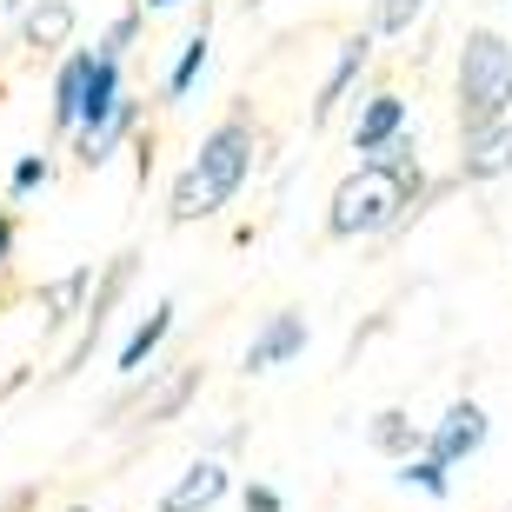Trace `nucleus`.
Segmentation results:
<instances>
[{"mask_svg":"<svg viewBox=\"0 0 512 512\" xmlns=\"http://www.w3.org/2000/svg\"><path fill=\"white\" fill-rule=\"evenodd\" d=\"M426 207V167H419V140L399 133L380 160H360L340 173V187L326 193V233L333 240H386L413 213Z\"/></svg>","mask_w":512,"mask_h":512,"instance_id":"f257e3e1","label":"nucleus"},{"mask_svg":"<svg viewBox=\"0 0 512 512\" xmlns=\"http://www.w3.org/2000/svg\"><path fill=\"white\" fill-rule=\"evenodd\" d=\"M260 147H266V133H260V120H253L247 107H233L227 120H213V127L193 140L187 167L173 173L167 220L173 227H193V220L227 213L233 200H240V187L253 180V167H260Z\"/></svg>","mask_w":512,"mask_h":512,"instance_id":"f03ea898","label":"nucleus"},{"mask_svg":"<svg viewBox=\"0 0 512 512\" xmlns=\"http://www.w3.org/2000/svg\"><path fill=\"white\" fill-rule=\"evenodd\" d=\"M453 107L459 127H493L512 120V40L499 27H473L453 60Z\"/></svg>","mask_w":512,"mask_h":512,"instance_id":"7ed1b4c3","label":"nucleus"},{"mask_svg":"<svg viewBox=\"0 0 512 512\" xmlns=\"http://www.w3.org/2000/svg\"><path fill=\"white\" fill-rule=\"evenodd\" d=\"M200 386H207V366H167V373H147V386L127 399H114L107 406V426H167V419H180L200 399Z\"/></svg>","mask_w":512,"mask_h":512,"instance_id":"20e7f679","label":"nucleus"},{"mask_svg":"<svg viewBox=\"0 0 512 512\" xmlns=\"http://www.w3.org/2000/svg\"><path fill=\"white\" fill-rule=\"evenodd\" d=\"M133 266H140V253H114V260H107V266L94 273V286H87V306H80V326H74V340H67V353H60L54 380H74L80 366H87V353H94V340L107 333V320H114L120 293L133 286Z\"/></svg>","mask_w":512,"mask_h":512,"instance_id":"39448f33","label":"nucleus"},{"mask_svg":"<svg viewBox=\"0 0 512 512\" xmlns=\"http://www.w3.org/2000/svg\"><path fill=\"white\" fill-rule=\"evenodd\" d=\"M486 439H493V413H486L479 399H453V406L426 426V446H419V453L453 473V466H466V459L486 453Z\"/></svg>","mask_w":512,"mask_h":512,"instance_id":"423d86ee","label":"nucleus"},{"mask_svg":"<svg viewBox=\"0 0 512 512\" xmlns=\"http://www.w3.org/2000/svg\"><path fill=\"white\" fill-rule=\"evenodd\" d=\"M306 346H313V320H306L300 306H280V313H266V320L253 326L240 366H247V373H273V366H293Z\"/></svg>","mask_w":512,"mask_h":512,"instance_id":"0eeeda50","label":"nucleus"},{"mask_svg":"<svg viewBox=\"0 0 512 512\" xmlns=\"http://www.w3.org/2000/svg\"><path fill=\"white\" fill-rule=\"evenodd\" d=\"M366 67H373V34H346L340 40V54H333V67H326L320 80V94H313V127H333V114H340L346 100H353V87L366 80Z\"/></svg>","mask_w":512,"mask_h":512,"instance_id":"6e6552de","label":"nucleus"},{"mask_svg":"<svg viewBox=\"0 0 512 512\" xmlns=\"http://www.w3.org/2000/svg\"><path fill=\"white\" fill-rule=\"evenodd\" d=\"M140 120H147V100H140V94H127V100L114 107V114H100L94 127H80V133H74V160H80L87 173H100V167H107V160H114L120 147H133Z\"/></svg>","mask_w":512,"mask_h":512,"instance_id":"1a4fd4ad","label":"nucleus"},{"mask_svg":"<svg viewBox=\"0 0 512 512\" xmlns=\"http://www.w3.org/2000/svg\"><path fill=\"white\" fill-rule=\"evenodd\" d=\"M399 133H413V107H406V94H393V87L366 94L360 114H353V153H360V160H380Z\"/></svg>","mask_w":512,"mask_h":512,"instance_id":"9d476101","label":"nucleus"},{"mask_svg":"<svg viewBox=\"0 0 512 512\" xmlns=\"http://www.w3.org/2000/svg\"><path fill=\"white\" fill-rule=\"evenodd\" d=\"M506 173H512V120L459 127V180H466V187H493Z\"/></svg>","mask_w":512,"mask_h":512,"instance_id":"9b49d317","label":"nucleus"},{"mask_svg":"<svg viewBox=\"0 0 512 512\" xmlns=\"http://www.w3.org/2000/svg\"><path fill=\"white\" fill-rule=\"evenodd\" d=\"M227 493H233V466L220 453H200V459H187V473L160 493V512H213Z\"/></svg>","mask_w":512,"mask_h":512,"instance_id":"f8f14e48","label":"nucleus"},{"mask_svg":"<svg viewBox=\"0 0 512 512\" xmlns=\"http://www.w3.org/2000/svg\"><path fill=\"white\" fill-rule=\"evenodd\" d=\"M173 326H180V306H173V300H153L147 313L133 320V333L120 340V353H114V373H120V380H140V373H153L160 346L173 340Z\"/></svg>","mask_w":512,"mask_h":512,"instance_id":"ddd939ff","label":"nucleus"},{"mask_svg":"<svg viewBox=\"0 0 512 512\" xmlns=\"http://www.w3.org/2000/svg\"><path fill=\"white\" fill-rule=\"evenodd\" d=\"M74 34H80L74 0H27V7H20V47H34V54H67Z\"/></svg>","mask_w":512,"mask_h":512,"instance_id":"4468645a","label":"nucleus"},{"mask_svg":"<svg viewBox=\"0 0 512 512\" xmlns=\"http://www.w3.org/2000/svg\"><path fill=\"white\" fill-rule=\"evenodd\" d=\"M87 47H67L60 54V67H54V87H47V127L60 133V140H74V127H80V87H87Z\"/></svg>","mask_w":512,"mask_h":512,"instance_id":"2eb2a0df","label":"nucleus"},{"mask_svg":"<svg viewBox=\"0 0 512 512\" xmlns=\"http://www.w3.org/2000/svg\"><path fill=\"white\" fill-rule=\"evenodd\" d=\"M207 67H213V14L200 7V27L180 40V54L167 67V100H193V87L207 80Z\"/></svg>","mask_w":512,"mask_h":512,"instance_id":"dca6fc26","label":"nucleus"},{"mask_svg":"<svg viewBox=\"0 0 512 512\" xmlns=\"http://www.w3.org/2000/svg\"><path fill=\"white\" fill-rule=\"evenodd\" d=\"M366 446H373V453L380 459H413L419 446H426V426H419L413 413H406V406H380V413L366 419Z\"/></svg>","mask_w":512,"mask_h":512,"instance_id":"f3484780","label":"nucleus"},{"mask_svg":"<svg viewBox=\"0 0 512 512\" xmlns=\"http://www.w3.org/2000/svg\"><path fill=\"white\" fill-rule=\"evenodd\" d=\"M87 54H94V47H87ZM120 100H127V67L107 60V54H94V60H87V87H80V127H94L100 114H114Z\"/></svg>","mask_w":512,"mask_h":512,"instance_id":"a211bd4d","label":"nucleus"},{"mask_svg":"<svg viewBox=\"0 0 512 512\" xmlns=\"http://www.w3.org/2000/svg\"><path fill=\"white\" fill-rule=\"evenodd\" d=\"M87 286H94V266H74V273H60V280L40 286V306H47V333H74V326H80Z\"/></svg>","mask_w":512,"mask_h":512,"instance_id":"6ab92c4d","label":"nucleus"},{"mask_svg":"<svg viewBox=\"0 0 512 512\" xmlns=\"http://www.w3.org/2000/svg\"><path fill=\"white\" fill-rule=\"evenodd\" d=\"M426 7H433V0H373V27H366V34L373 40H406L419 20H426Z\"/></svg>","mask_w":512,"mask_h":512,"instance_id":"aec40b11","label":"nucleus"},{"mask_svg":"<svg viewBox=\"0 0 512 512\" xmlns=\"http://www.w3.org/2000/svg\"><path fill=\"white\" fill-rule=\"evenodd\" d=\"M54 187V153H14L7 167V200H34V193Z\"/></svg>","mask_w":512,"mask_h":512,"instance_id":"412c9836","label":"nucleus"},{"mask_svg":"<svg viewBox=\"0 0 512 512\" xmlns=\"http://www.w3.org/2000/svg\"><path fill=\"white\" fill-rule=\"evenodd\" d=\"M393 479L406 486V493H426V499H453V473H446V466H433L426 453L399 459V466H393Z\"/></svg>","mask_w":512,"mask_h":512,"instance_id":"4be33fe9","label":"nucleus"},{"mask_svg":"<svg viewBox=\"0 0 512 512\" xmlns=\"http://www.w3.org/2000/svg\"><path fill=\"white\" fill-rule=\"evenodd\" d=\"M140 27H147V14H140V7H120V14L107 20V34L94 40V54H107V60H120V67H127V54L140 47Z\"/></svg>","mask_w":512,"mask_h":512,"instance_id":"5701e85b","label":"nucleus"},{"mask_svg":"<svg viewBox=\"0 0 512 512\" xmlns=\"http://www.w3.org/2000/svg\"><path fill=\"white\" fill-rule=\"evenodd\" d=\"M14 253H20V220H14V207L0 200V280L14 273Z\"/></svg>","mask_w":512,"mask_h":512,"instance_id":"b1692460","label":"nucleus"},{"mask_svg":"<svg viewBox=\"0 0 512 512\" xmlns=\"http://www.w3.org/2000/svg\"><path fill=\"white\" fill-rule=\"evenodd\" d=\"M240 506H247V512H286V493H280V486H266V479H247Z\"/></svg>","mask_w":512,"mask_h":512,"instance_id":"393cba45","label":"nucleus"},{"mask_svg":"<svg viewBox=\"0 0 512 512\" xmlns=\"http://www.w3.org/2000/svg\"><path fill=\"white\" fill-rule=\"evenodd\" d=\"M140 14H173V7H187V0H133Z\"/></svg>","mask_w":512,"mask_h":512,"instance_id":"a878e982","label":"nucleus"},{"mask_svg":"<svg viewBox=\"0 0 512 512\" xmlns=\"http://www.w3.org/2000/svg\"><path fill=\"white\" fill-rule=\"evenodd\" d=\"M20 7H27V0H0V14H14V20H20Z\"/></svg>","mask_w":512,"mask_h":512,"instance_id":"bb28decb","label":"nucleus"},{"mask_svg":"<svg viewBox=\"0 0 512 512\" xmlns=\"http://www.w3.org/2000/svg\"><path fill=\"white\" fill-rule=\"evenodd\" d=\"M60 512H94V506H87V499H74V506H60Z\"/></svg>","mask_w":512,"mask_h":512,"instance_id":"cd10ccee","label":"nucleus"},{"mask_svg":"<svg viewBox=\"0 0 512 512\" xmlns=\"http://www.w3.org/2000/svg\"><path fill=\"white\" fill-rule=\"evenodd\" d=\"M506 7H512V0H506Z\"/></svg>","mask_w":512,"mask_h":512,"instance_id":"c85d7f7f","label":"nucleus"}]
</instances>
